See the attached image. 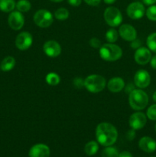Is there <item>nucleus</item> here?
Here are the masks:
<instances>
[{"instance_id":"obj_1","label":"nucleus","mask_w":156,"mask_h":157,"mask_svg":"<svg viewBox=\"0 0 156 157\" xmlns=\"http://www.w3.org/2000/svg\"><path fill=\"white\" fill-rule=\"evenodd\" d=\"M96 138L97 142L103 147L113 146L117 140V130L113 124L106 122L100 123L96 127Z\"/></svg>"},{"instance_id":"obj_2","label":"nucleus","mask_w":156,"mask_h":157,"mask_svg":"<svg viewBox=\"0 0 156 157\" xmlns=\"http://www.w3.org/2000/svg\"><path fill=\"white\" fill-rule=\"evenodd\" d=\"M99 55L104 61H116L122 57V50L114 43H106L99 48Z\"/></svg>"},{"instance_id":"obj_3","label":"nucleus","mask_w":156,"mask_h":157,"mask_svg":"<svg viewBox=\"0 0 156 157\" xmlns=\"http://www.w3.org/2000/svg\"><path fill=\"white\" fill-rule=\"evenodd\" d=\"M129 105L133 110H141L146 107L148 104V94L140 89H134L128 96Z\"/></svg>"},{"instance_id":"obj_4","label":"nucleus","mask_w":156,"mask_h":157,"mask_svg":"<svg viewBox=\"0 0 156 157\" xmlns=\"http://www.w3.org/2000/svg\"><path fill=\"white\" fill-rule=\"evenodd\" d=\"M106 81L102 76L99 75H91L84 80V87L90 93H99L104 90Z\"/></svg>"},{"instance_id":"obj_5","label":"nucleus","mask_w":156,"mask_h":157,"mask_svg":"<svg viewBox=\"0 0 156 157\" xmlns=\"http://www.w3.org/2000/svg\"><path fill=\"white\" fill-rule=\"evenodd\" d=\"M104 19L111 27H117L122 23V15L120 10L114 6H110L104 11Z\"/></svg>"},{"instance_id":"obj_6","label":"nucleus","mask_w":156,"mask_h":157,"mask_svg":"<svg viewBox=\"0 0 156 157\" xmlns=\"http://www.w3.org/2000/svg\"><path fill=\"white\" fill-rule=\"evenodd\" d=\"M33 20L35 25L38 27L45 29L51 25L54 21V17L50 11L47 9H39L34 15Z\"/></svg>"},{"instance_id":"obj_7","label":"nucleus","mask_w":156,"mask_h":157,"mask_svg":"<svg viewBox=\"0 0 156 157\" xmlns=\"http://www.w3.org/2000/svg\"><path fill=\"white\" fill-rule=\"evenodd\" d=\"M127 15L134 20L140 19L145 13V6L139 2H134L130 3L126 9Z\"/></svg>"},{"instance_id":"obj_8","label":"nucleus","mask_w":156,"mask_h":157,"mask_svg":"<svg viewBox=\"0 0 156 157\" xmlns=\"http://www.w3.org/2000/svg\"><path fill=\"white\" fill-rule=\"evenodd\" d=\"M33 38L32 34L28 32H22L17 35L15 38V46L21 51L28 50L32 46Z\"/></svg>"},{"instance_id":"obj_9","label":"nucleus","mask_w":156,"mask_h":157,"mask_svg":"<svg viewBox=\"0 0 156 157\" xmlns=\"http://www.w3.org/2000/svg\"><path fill=\"white\" fill-rule=\"evenodd\" d=\"M9 27L15 31L20 30L24 26V18L19 11H12L8 18Z\"/></svg>"},{"instance_id":"obj_10","label":"nucleus","mask_w":156,"mask_h":157,"mask_svg":"<svg viewBox=\"0 0 156 157\" xmlns=\"http://www.w3.org/2000/svg\"><path fill=\"white\" fill-rule=\"evenodd\" d=\"M147 122V117L145 113L142 112H136L130 116L128 124L130 127L135 130H141L145 126Z\"/></svg>"},{"instance_id":"obj_11","label":"nucleus","mask_w":156,"mask_h":157,"mask_svg":"<svg viewBox=\"0 0 156 157\" xmlns=\"http://www.w3.org/2000/svg\"><path fill=\"white\" fill-rule=\"evenodd\" d=\"M43 51L47 56L56 58L61 53V47L58 41L54 40L47 41L43 45Z\"/></svg>"},{"instance_id":"obj_12","label":"nucleus","mask_w":156,"mask_h":157,"mask_svg":"<svg viewBox=\"0 0 156 157\" xmlns=\"http://www.w3.org/2000/svg\"><path fill=\"white\" fill-rule=\"evenodd\" d=\"M151 82V77L145 70H139L134 76V84L139 88H145Z\"/></svg>"},{"instance_id":"obj_13","label":"nucleus","mask_w":156,"mask_h":157,"mask_svg":"<svg viewBox=\"0 0 156 157\" xmlns=\"http://www.w3.org/2000/svg\"><path fill=\"white\" fill-rule=\"evenodd\" d=\"M119 35L127 41H132L137 37V32L136 29L131 25L123 24L119 27Z\"/></svg>"},{"instance_id":"obj_14","label":"nucleus","mask_w":156,"mask_h":157,"mask_svg":"<svg viewBox=\"0 0 156 157\" xmlns=\"http://www.w3.org/2000/svg\"><path fill=\"white\" fill-rule=\"evenodd\" d=\"M135 61L136 63L141 65H145L148 64L151 58V52L145 47H140L136 49L134 55Z\"/></svg>"},{"instance_id":"obj_15","label":"nucleus","mask_w":156,"mask_h":157,"mask_svg":"<svg viewBox=\"0 0 156 157\" xmlns=\"http://www.w3.org/2000/svg\"><path fill=\"white\" fill-rule=\"evenodd\" d=\"M50 148L43 144H35L28 152L29 157H50Z\"/></svg>"},{"instance_id":"obj_16","label":"nucleus","mask_w":156,"mask_h":157,"mask_svg":"<svg viewBox=\"0 0 156 157\" xmlns=\"http://www.w3.org/2000/svg\"><path fill=\"white\" fill-rule=\"evenodd\" d=\"M139 147L145 153H153L156 150V141L149 136H144L139 140Z\"/></svg>"},{"instance_id":"obj_17","label":"nucleus","mask_w":156,"mask_h":157,"mask_svg":"<svg viewBox=\"0 0 156 157\" xmlns=\"http://www.w3.org/2000/svg\"><path fill=\"white\" fill-rule=\"evenodd\" d=\"M106 85L110 91L113 93H119L125 87V81L119 77H114L108 81Z\"/></svg>"},{"instance_id":"obj_18","label":"nucleus","mask_w":156,"mask_h":157,"mask_svg":"<svg viewBox=\"0 0 156 157\" xmlns=\"http://www.w3.org/2000/svg\"><path fill=\"white\" fill-rule=\"evenodd\" d=\"M15 63H16V61L13 57L8 56L2 61L1 64H0V68L2 69V71H9L14 68Z\"/></svg>"},{"instance_id":"obj_19","label":"nucleus","mask_w":156,"mask_h":157,"mask_svg":"<svg viewBox=\"0 0 156 157\" xmlns=\"http://www.w3.org/2000/svg\"><path fill=\"white\" fill-rule=\"evenodd\" d=\"M15 6V0H0V10L3 12H12Z\"/></svg>"},{"instance_id":"obj_20","label":"nucleus","mask_w":156,"mask_h":157,"mask_svg":"<svg viewBox=\"0 0 156 157\" xmlns=\"http://www.w3.org/2000/svg\"><path fill=\"white\" fill-rule=\"evenodd\" d=\"M99 150V145L96 141H90L84 147V152L89 156H93L96 154Z\"/></svg>"},{"instance_id":"obj_21","label":"nucleus","mask_w":156,"mask_h":157,"mask_svg":"<svg viewBox=\"0 0 156 157\" xmlns=\"http://www.w3.org/2000/svg\"><path fill=\"white\" fill-rule=\"evenodd\" d=\"M46 82L50 86H56L61 81V78L58 74L54 73V72H50V73L47 74L46 75Z\"/></svg>"},{"instance_id":"obj_22","label":"nucleus","mask_w":156,"mask_h":157,"mask_svg":"<svg viewBox=\"0 0 156 157\" xmlns=\"http://www.w3.org/2000/svg\"><path fill=\"white\" fill-rule=\"evenodd\" d=\"M15 8L20 12H27L32 8V4L28 0H19L16 3Z\"/></svg>"},{"instance_id":"obj_23","label":"nucleus","mask_w":156,"mask_h":157,"mask_svg":"<svg viewBox=\"0 0 156 157\" xmlns=\"http://www.w3.org/2000/svg\"><path fill=\"white\" fill-rule=\"evenodd\" d=\"M69 15H70L69 11L65 8H59L54 12L55 18L58 20H61V21L67 19L69 18Z\"/></svg>"},{"instance_id":"obj_24","label":"nucleus","mask_w":156,"mask_h":157,"mask_svg":"<svg viewBox=\"0 0 156 157\" xmlns=\"http://www.w3.org/2000/svg\"><path fill=\"white\" fill-rule=\"evenodd\" d=\"M119 38V32L114 29H110L106 33V39L109 43H115Z\"/></svg>"},{"instance_id":"obj_25","label":"nucleus","mask_w":156,"mask_h":157,"mask_svg":"<svg viewBox=\"0 0 156 157\" xmlns=\"http://www.w3.org/2000/svg\"><path fill=\"white\" fill-rule=\"evenodd\" d=\"M119 151L115 147H106V148L102 150V157H119Z\"/></svg>"},{"instance_id":"obj_26","label":"nucleus","mask_w":156,"mask_h":157,"mask_svg":"<svg viewBox=\"0 0 156 157\" xmlns=\"http://www.w3.org/2000/svg\"><path fill=\"white\" fill-rule=\"evenodd\" d=\"M146 44L149 50L156 53V32L148 35L147 38Z\"/></svg>"},{"instance_id":"obj_27","label":"nucleus","mask_w":156,"mask_h":157,"mask_svg":"<svg viewBox=\"0 0 156 157\" xmlns=\"http://www.w3.org/2000/svg\"><path fill=\"white\" fill-rule=\"evenodd\" d=\"M147 18L151 21H156V6H150L145 12Z\"/></svg>"},{"instance_id":"obj_28","label":"nucleus","mask_w":156,"mask_h":157,"mask_svg":"<svg viewBox=\"0 0 156 157\" xmlns=\"http://www.w3.org/2000/svg\"><path fill=\"white\" fill-rule=\"evenodd\" d=\"M146 115L148 119L151 121H156V104L148 107Z\"/></svg>"},{"instance_id":"obj_29","label":"nucleus","mask_w":156,"mask_h":157,"mask_svg":"<svg viewBox=\"0 0 156 157\" xmlns=\"http://www.w3.org/2000/svg\"><path fill=\"white\" fill-rule=\"evenodd\" d=\"M90 44L92 48L96 49L100 48V47L102 46L100 40L97 38H92L90 40Z\"/></svg>"},{"instance_id":"obj_30","label":"nucleus","mask_w":156,"mask_h":157,"mask_svg":"<svg viewBox=\"0 0 156 157\" xmlns=\"http://www.w3.org/2000/svg\"><path fill=\"white\" fill-rule=\"evenodd\" d=\"M73 85L76 88H82L83 87H84V80H83L81 78H76L73 80Z\"/></svg>"},{"instance_id":"obj_31","label":"nucleus","mask_w":156,"mask_h":157,"mask_svg":"<svg viewBox=\"0 0 156 157\" xmlns=\"http://www.w3.org/2000/svg\"><path fill=\"white\" fill-rule=\"evenodd\" d=\"M135 137H136V130H133V129L129 130L126 133V138L129 141L133 140L135 139Z\"/></svg>"},{"instance_id":"obj_32","label":"nucleus","mask_w":156,"mask_h":157,"mask_svg":"<svg viewBox=\"0 0 156 157\" xmlns=\"http://www.w3.org/2000/svg\"><path fill=\"white\" fill-rule=\"evenodd\" d=\"M142 42L139 39H135L132 41H131V47L132 49H138L139 48L142 47Z\"/></svg>"},{"instance_id":"obj_33","label":"nucleus","mask_w":156,"mask_h":157,"mask_svg":"<svg viewBox=\"0 0 156 157\" xmlns=\"http://www.w3.org/2000/svg\"><path fill=\"white\" fill-rule=\"evenodd\" d=\"M85 3L90 6H97L100 4L101 0H84Z\"/></svg>"},{"instance_id":"obj_34","label":"nucleus","mask_w":156,"mask_h":157,"mask_svg":"<svg viewBox=\"0 0 156 157\" xmlns=\"http://www.w3.org/2000/svg\"><path fill=\"white\" fill-rule=\"evenodd\" d=\"M67 1L69 5L74 6V7H77V6H80L81 2H82V0H67Z\"/></svg>"},{"instance_id":"obj_35","label":"nucleus","mask_w":156,"mask_h":157,"mask_svg":"<svg viewBox=\"0 0 156 157\" xmlns=\"http://www.w3.org/2000/svg\"><path fill=\"white\" fill-rule=\"evenodd\" d=\"M119 157H133V156L130 152L122 151L119 154Z\"/></svg>"},{"instance_id":"obj_36","label":"nucleus","mask_w":156,"mask_h":157,"mask_svg":"<svg viewBox=\"0 0 156 157\" xmlns=\"http://www.w3.org/2000/svg\"><path fill=\"white\" fill-rule=\"evenodd\" d=\"M150 64H151V67L153 69H155L156 70V55H154L152 58L150 60Z\"/></svg>"},{"instance_id":"obj_37","label":"nucleus","mask_w":156,"mask_h":157,"mask_svg":"<svg viewBox=\"0 0 156 157\" xmlns=\"http://www.w3.org/2000/svg\"><path fill=\"white\" fill-rule=\"evenodd\" d=\"M133 90H134V86H133L132 84H127V87H125V93H128V94L131 93Z\"/></svg>"},{"instance_id":"obj_38","label":"nucleus","mask_w":156,"mask_h":157,"mask_svg":"<svg viewBox=\"0 0 156 157\" xmlns=\"http://www.w3.org/2000/svg\"><path fill=\"white\" fill-rule=\"evenodd\" d=\"M142 2L146 6H152L156 3V0H142Z\"/></svg>"},{"instance_id":"obj_39","label":"nucleus","mask_w":156,"mask_h":157,"mask_svg":"<svg viewBox=\"0 0 156 157\" xmlns=\"http://www.w3.org/2000/svg\"><path fill=\"white\" fill-rule=\"evenodd\" d=\"M116 1H117V0H103L104 2H105L106 4H108V5L113 4V3L116 2Z\"/></svg>"},{"instance_id":"obj_40","label":"nucleus","mask_w":156,"mask_h":157,"mask_svg":"<svg viewBox=\"0 0 156 157\" xmlns=\"http://www.w3.org/2000/svg\"><path fill=\"white\" fill-rule=\"evenodd\" d=\"M50 2H61L64 0H50Z\"/></svg>"},{"instance_id":"obj_41","label":"nucleus","mask_w":156,"mask_h":157,"mask_svg":"<svg viewBox=\"0 0 156 157\" xmlns=\"http://www.w3.org/2000/svg\"><path fill=\"white\" fill-rule=\"evenodd\" d=\"M153 100H154V101L156 102V91L154 92V94H153Z\"/></svg>"},{"instance_id":"obj_42","label":"nucleus","mask_w":156,"mask_h":157,"mask_svg":"<svg viewBox=\"0 0 156 157\" xmlns=\"http://www.w3.org/2000/svg\"><path fill=\"white\" fill-rule=\"evenodd\" d=\"M154 129H155V131H156V124H155V127H154Z\"/></svg>"},{"instance_id":"obj_43","label":"nucleus","mask_w":156,"mask_h":157,"mask_svg":"<svg viewBox=\"0 0 156 157\" xmlns=\"http://www.w3.org/2000/svg\"><path fill=\"white\" fill-rule=\"evenodd\" d=\"M152 157H154V156H152Z\"/></svg>"}]
</instances>
